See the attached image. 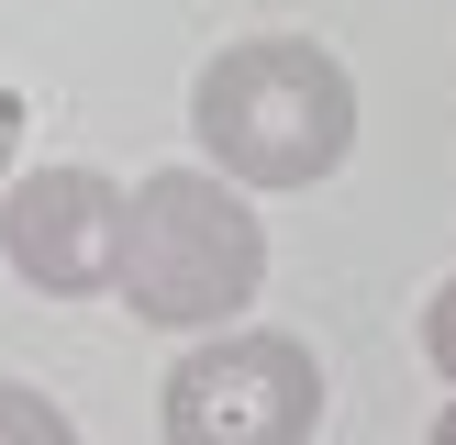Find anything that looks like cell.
<instances>
[{
  "mask_svg": "<svg viewBox=\"0 0 456 445\" xmlns=\"http://www.w3.org/2000/svg\"><path fill=\"white\" fill-rule=\"evenodd\" d=\"M423 445H456V400H445V412H435V423H423Z\"/></svg>",
  "mask_w": 456,
  "mask_h": 445,
  "instance_id": "cell-8",
  "label": "cell"
},
{
  "mask_svg": "<svg viewBox=\"0 0 456 445\" xmlns=\"http://www.w3.org/2000/svg\"><path fill=\"white\" fill-rule=\"evenodd\" d=\"M423 368L456 390V279H435V301H423Z\"/></svg>",
  "mask_w": 456,
  "mask_h": 445,
  "instance_id": "cell-6",
  "label": "cell"
},
{
  "mask_svg": "<svg viewBox=\"0 0 456 445\" xmlns=\"http://www.w3.org/2000/svg\"><path fill=\"white\" fill-rule=\"evenodd\" d=\"M0 445H78V423H67L34 378H0Z\"/></svg>",
  "mask_w": 456,
  "mask_h": 445,
  "instance_id": "cell-5",
  "label": "cell"
},
{
  "mask_svg": "<svg viewBox=\"0 0 456 445\" xmlns=\"http://www.w3.org/2000/svg\"><path fill=\"white\" fill-rule=\"evenodd\" d=\"M0 267L34 301H111V267H123V178L22 167L0 190Z\"/></svg>",
  "mask_w": 456,
  "mask_h": 445,
  "instance_id": "cell-4",
  "label": "cell"
},
{
  "mask_svg": "<svg viewBox=\"0 0 456 445\" xmlns=\"http://www.w3.org/2000/svg\"><path fill=\"white\" fill-rule=\"evenodd\" d=\"M190 145L245 200L323 190L356 156V78H346V56L312 44V34H234V44H212L200 78H190Z\"/></svg>",
  "mask_w": 456,
  "mask_h": 445,
  "instance_id": "cell-1",
  "label": "cell"
},
{
  "mask_svg": "<svg viewBox=\"0 0 456 445\" xmlns=\"http://www.w3.org/2000/svg\"><path fill=\"white\" fill-rule=\"evenodd\" d=\"M12 145H22V101H12V78H0V178H12Z\"/></svg>",
  "mask_w": 456,
  "mask_h": 445,
  "instance_id": "cell-7",
  "label": "cell"
},
{
  "mask_svg": "<svg viewBox=\"0 0 456 445\" xmlns=\"http://www.w3.org/2000/svg\"><path fill=\"white\" fill-rule=\"evenodd\" d=\"M267 289V222L256 200L223 167H145L123 190V267H111V301L156 334H234Z\"/></svg>",
  "mask_w": 456,
  "mask_h": 445,
  "instance_id": "cell-2",
  "label": "cell"
},
{
  "mask_svg": "<svg viewBox=\"0 0 456 445\" xmlns=\"http://www.w3.org/2000/svg\"><path fill=\"white\" fill-rule=\"evenodd\" d=\"M167 445H312L323 434V356L289 323H234L200 334L156 390Z\"/></svg>",
  "mask_w": 456,
  "mask_h": 445,
  "instance_id": "cell-3",
  "label": "cell"
}]
</instances>
